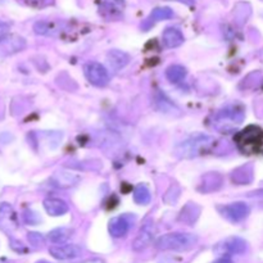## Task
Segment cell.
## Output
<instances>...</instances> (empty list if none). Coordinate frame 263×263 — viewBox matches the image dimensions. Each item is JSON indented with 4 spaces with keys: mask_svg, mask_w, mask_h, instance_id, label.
I'll list each match as a JSON object with an SVG mask.
<instances>
[{
    "mask_svg": "<svg viewBox=\"0 0 263 263\" xmlns=\"http://www.w3.org/2000/svg\"><path fill=\"white\" fill-rule=\"evenodd\" d=\"M184 35H182L181 31L179 28L175 27H168L163 31V35H162V41H163V45L167 49H174L177 46L181 45L184 43Z\"/></svg>",
    "mask_w": 263,
    "mask_h": 263,
    "instance_id": "obj_16",
    "label": "cell"
},
{
    "mask_svg": "<svg viewBox=\"0 0 263 263\" xmlns=\"http://www.w3.org/2000/svg\"><path fill=\"white\" fill-rule=\"evenodd\" d=\"M218 212L228 221L236 223L241 222V221L248 217L249 212H251V208H249V205L247 203L236 202L231 203V204L222 205V207H218Z\"/></svg>",
    "mask_w": 263,
    "mask_h": 263,
    "instance_id": "obj_6",
    "label": "cell"
},
{
    "mask_svg": "<svg viewBox=\"0 0 263 263\" xmlns=\"http://www.w3.org/2000/svg\"><path fill=\"white\" fill-rule=\"evenodd\" d=\"M180 197V186L177 184H172L170 186V189L167 190L166 194H164L163 200L167 204H175L177 202Z\"/></svg>",
    "mask_w": 263,
    "mask_h": 263,
    "instance_id": "obj_25",
    "label": "cell"
},
{
    "mask_svg": "<svg viewBox=\"0 0 263 263\" xmlns=\"http://www.w3.org/2000/svg\"><path fill=\"white\" fill-rule=\"evenodd\" d=\"M131 228V220L128 216H117L109 221L108 230L113 238H122Z\"/></svg>",
    "mask_w": 263,
    "mask_h": 263,
    "instance_id": "obj_11",
    "label": "cell"
},
{
    "mask_svg": "<svg viewBox=\"0 0 263 263\" xmlns=\"http://www.w3.org/2000/svg\"><path fill=\"white\" fill-rule=\"evenodd\" d=\"M49 253L59 261H67V259H74L81 256L82 251L80 247L74 244H59L49 249Z\"/></svg>",
    "mask_w": 263,
    "mask_h": 263,
    "instance_id": "obj_8",
    "label": "cell"
},
{
    "mask_svg": "<svg viewBox=\"0 0 263 263\" xmlns=\"http://www.w3.org/2000/svg\"><path fill=\"white\" fill-rule=\"evenodd\" d=\"M84 73L87 81L98 87L107 86L110 79L109 72L107 71V68L103 64L98 63V62H89L87 64H85Z\"/></svg>",
    "mask_w": 263,
    "mask_h": 263,
    "instance_id": "obj_5",
    "label": "cell"
},
{
    "mask_svg": "<svg viewBox=\"0 0 263 263\" xmlns=\"http://www.w3.org/2000/svg\"><path fill=\"white\" fill-rule=\"evenodd\" d=\"M44 208L50 216L58 217L68 212V204L61 198H46L44 200Z\"/></svg>",
    "mask_w": 263,
    "mask_h": 263,
    "instance_id": "obj_15",
    "label": "cell"
},
{
    "mask_svg": "<svg viewBox=\"0 0 263 263\" xmlns=\"http://www.w3.org/2000/svg\"><path fill=\"white\" fill-rule=\"evenodd\" d=\"M151 199H152V194H151V190L148 189V186L140 184L134 189V200H135L138 204L146 205L151 203Z\"/></svg>",
    "mask_w": 263,
    "mask_h": 263,
    "instance_id": "obj_24",
    "label": "cell"
},
{
    "mask_svg": "<svg viewBox=\"0 0 263 263\" xmlns=\"http://www.w3.org/2000/svg\"><path fill=\"white\" fill-rule=\"evenodd\" d=\"M156 225L153 223V221H148L146 223H144L143 228L139 231L138 236L135 238V240L133 241V249L135 252L144 251L145 248H148L149 246L153 241L154 235H156Z\"/></svg>",
    "mask_w": 263,
    "mask_h": 263,
    "instance_id": "obj_7",
    "label": "cell"
},
{
    "mask_svg": "<svg viewBox=\"0 0 263 263\" xmlns=\"http://www.w3.org/2000/svg\"><path fill=\"white\" fill-rule=\"evenodd\" d=\"M107 61L115 71H120L121 68L127 66L130 62V55L122 50H110L107 54Z\"/></svg>",
    "mask_w": 263,
    "mask_h": 263,
    "instance_id": "obj_19",
    "label": "cell"
},
{
    "mask_svg": "<svg viewBox=\"0 0 263 263\" xmlns=\"http://www.w3.org/2000/svg\"><path fill=\"white\" fill-rule=\"evenodd\" d=\"M198 236L190 233H170L157 239L156 248L159 251L187 252L195 248Z\"/></svg>",
    "mask_w": 263,
    "mask_h": 263,
    "instance_id": "obj_1",
    "label": "cell"
},
{
    "mask_svg": "<svg viewBox=\"0 0 263 263\" xmlns=\"http://www.w3.org/2000/svg\"><path fill=\"white\" fill-rule=\"evenodd\" d=\"M81 181V177L77 174L68 171H58L53 175L50 179L51 186L58 187V189H68V187L76 186Z\"/></svg>",
    "mask_w": 263,
    "mask_h": 263,
    "instance_id": "obj_9",
    "label": "cell"
},
{
    "mask_svg": "<svg viewBox=\"0 0 263 263\" xmlns=\"http://www.w3.org/2000/svg\"><path fill=\"white\" fill-rule=\"evenodd\" d=\"M218 248L223 252L230 254H243L246 253L248 244L241 238H229L222 243V246H218Z\"/></svg>",
    "mask_w": 263,
    "mask_h": 263,
    "instance_id": "obj_18",
    "label": "cell"
},
{
    "mask_svg": "<svg viewBox=\"0 0 263 263\" xmlns=\"http://www.w3.org/2000/svg\"><path fill=\"white\" fill-rule=\"evenodd\" d=\"M28 240H30V243L32 244L33 247H36V248H40V247L44 246V238L41 234L30 233L28 234Z\"/></svg>",
    "mask_w": 263,
    "mask_h": 263,
    "instance_id": "obj_26",
    "label": "cell"
},
{
    "mask_svg": "<svg viewBox=\"0 0 263 263\" xmlns=\"http://www.w3.org/2000/svg\"><path fill=\"white\" fill-rule=\"evenodd\" d=\"M235 143L244 153H257L263 145V130L258 126H248L235 136Z\"/></svg>",
    "mask_w": 263,
    "mask_h": 263,
    "instance_id": "obj_4",
    "label": "cell"
},
{
    "mask_svg": "<svg viewBox=\"0 0 263 263\" xmlns=\"http://www.w3.org/2000/svg\"><path fill=\"white\" fill-rule=\"evenodd\" d=\"M253 180V167L251 164L241 166L231 174V181L238 185H246Z\"/></svg>",
    "mask_w": 263,
    "mask_h": 263,
    "instance_id": "obj_20",
    "label": "cell"
},
{
    "mask_svg": "<svg viewBox=\"0 0 263 263\" xmlns=\"http://www.w3.org/2000/svg\"><path fill=\"white\" fill-rule=\"evenodd\" d=\"M73 234V230L69 228H58L54 229L49 233V240L54 244H63L68 240Z\"/></svg>",
    "mask_w": 263,
    "mask_h": 263,
    "instance_id": "obj_23",
    "label": "cell"
},
{
    "mask_svg": "<svg viewBox=\"0 0 263 263\" xmlns=\"http://www.w3.org/2000/svg\"><path fill=\"white\" fill-rule=\"evenodd\" d=\"M17 216L9 204L0 205V228L5 231L17 229Z\"/></svg>",
    "mask_w": 263,
    "mask_h": 263,
    "instance_id": "obj_14",
    "label": "cell"
},
{
    "mask_svg": "<svg viewBox=\"0 0 263 263\" xmlns=\"http://www.w3.org/2000/svg\"><path fill=\"white\" fill-rule=\"evenodd\" d=\"M102 8L103 15L109 18H115L120 15L125 9V0H98Z\"/></svg>",
    "mask_w": 263,
    "mask_h": 263,
    "instance_id": "obj_17",
    "label": "cell"
},
{
    "mask_svg": "<svg viewBox=\"0 0 263 263\" xmlns=\"http://www.w3.org/2000/svg\"><path fill=\"white\" fill-rule=\"evenodd\" d=\"M177 2H182V3H187V4H190L193 0H177Z\"/></svg>",
    "mask_w": 263,
    "mask_h": 263,
    "instance_id": "obj_30",
    "label": "cell"
},
{
    "mask_svg": "<svg viewBox=\"0 0 263 263\" xmlns=\"http://www.w3.org/2000/svg\"><path fill=\"white\" fill-rule=\"evenodd\" d=\"M9 30H10L9 25L0 21V43H2L3 40H5V39H7L8 33H9Z\"/></svg>",
    "mask_w": 263,
    "mask_h": 263,
    "instance_id": "obj_28",
    "label": "cell"
},
{
    "mask_svg": "<svg viewBox=\"0 0 263 263\" xmlns=\"http://www.w3.org/2000/svg\"><path fill=\"white\" fill-rule=\"evenodd\" d=\"M33 30L39 35L55 37V36L61 35V32L63 31V23L53 22V21H40V22L35 23Z\"/></svg>",
    "mask_w": 263,
    "mask_h": 263,
    "instance_id": "obj_13",
    "label": "cell"
},
{
    "mask_svg": "<svg viewBox=\"0 0 263 263\" xmlns=\"http://www.w3.org/2000/svg\"><path fill=\"white\" fill-rule=\"evenodd\" d=\"M23 218H25V221L27 223H30V225H35V223L40 222L41 218L39 217L37 213L32 212V211H26L25 215H23Z\"/></svg>",
    "mask_w": 263,
    "mask_h": 263,
    "instance_id": "obj_27",
    "label": "cell"
},
{
    "mask_svg": "<svg viewBox=\"0 0 263 263\" xmlns=\"http://www.w3.org/2000/svg\"><path fill=\"white\" fill-rule=\"evenodd\" d=\"M200 212H202V208L197 203L189 202L187 204H185L182 207V210L179 213V221L185 225L193 226L199 218Z\"/></svg>",
    "mask_w": 263,
    "mask_h": 263,
    "instance_id": "obj_12",
    "label": "cell"
},
{
    "mask_svg": "<svg viewBox=\"0 0 263 263\" xmlns=\"http://www.w3.org/2000/svg\"><path fill=\"white\" fill-rule=\"evenodd\" d=\"M187 71L184 66H180V64H172L168 68L166 69V77L170 82L172 84H179V82L184 81V79L186 77Z\"/></svg>",
    "mask_w": 263,
    "mask_h": 263,
    "instance_id": "obj_21",
    "label": "cell"
},
{
    "mask_svg": "<svg viewBox=\"0 0 263 263\" xmlns=\"http://www.w3.org/2000/svg\"><path fill=\"white\" fill-rule=\"evenodd\" d=\"M174 15V12H172L170 8H157L152 12V14L149 15L148 20L144 23V28H149L153 23L158 22V21L162 20H170V18Z\"/></svg>",
    "mask_w": 263,
    "mask_h": 263,
    "instance_id": "obj_22",
    "label": "cell"
},
{
    "mask_svg": "<svg viewBox=\"0 0 263 263\" xmlns=\"http://www.w3.org/2000/svg\"><path fill=\"white\" fill-rule=\"evenodd\" d=\"M244 117H246L244 108L240 104H231L216 113L213 126L221 133H228L233 127L240 125L244 121Z\"/></svg>",
    "mask_w": 263,
    "mask_h": 263,
    "instance_id": "obj_3",
    "label": "cell"
},
{
    "mask_svg": "<svg viewBox=\"0 0 263 263\" xmlns=\"http://www.w3.org/2000/svg\"><path fill=\"white\" fill-rule=\"evenodd\" d=\"M213 263H234V262L231 261L230 258H228V257H222V258L217 259V261H215Z\"/></svg>",
    "mask_w": 263,
    "mask_h": 263,
    "instance_id": "obj_29",
    "label": "cell"
},
{
    "mask_svg": "<svg viewBox=\"0 0 263 263\" xmlns=\"http://www.w3.org/2000/svg\"><path fill=\"white\" fill-rule=\"evenodd\" d=\"M223 185V177L222 175L217 174V172H210V174L204 175L200 180L199 185H198V192L200 193H213L217 192L222 187Z\"/></svg>",
    "mask_w": 263,
    "mask_h": 263,
    "instance_id": "obj_10",
    "label": "cell"
},
{
    "mask_svg": "<svg viewBox=\"0 0 263 263\" xmlns=\"http://www.w3.org/2000/svg\"><path fill=\"white\" fill-rule=\"evenodd\" d=\"M36 263H50V262H48V261H39V262H36Z\"/></svg>",
    "mask_w": 263,
    "mask_h": 263,
    "instance_id": "obj_31",
    "label": "cell"
},
{
    "mask_svg": "<svg viewBox=\"0 0 263 263\" xmlns=\"http://www.w3.org/2000/svg\"><path fill=\"white\" fill-rule=\"evenodd\" d=\"M215 138L208 135H198L192 136L187 140L182 141L175 149V153L180 158H194V157L205 154L208 151H211L215 145Z\"/></svg>",
    "mask_w": 263,
    "mask_h": 263,
    "instance_id": "obj_2",
    "label": "cell"
}]
</instances>
